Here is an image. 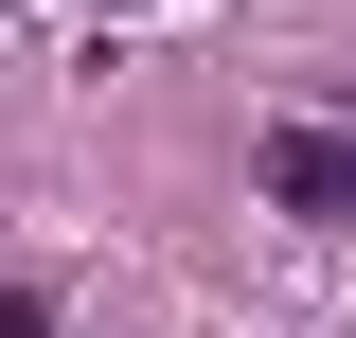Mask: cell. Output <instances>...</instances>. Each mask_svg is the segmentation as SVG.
I'll list each match as a JSON object with an SVG mask.
<instances>
[{"instance_id": "obj_2", "label": "cell", "mask_w": 356, "mask_h": 338, "mask_svg": "<svg viewBox=\"0 0 356 338\" xmlns=\"http://www.w3.org/2000/svg\"><path fill=\"white\" fill-rule=\"evenodd\" d=\"M0 338H54V303H36V285H0Z\"/></svg>"}, {"instance_id": "obj_3", "label": "cell", "mask_w": 356, "mask_h": 338, "mask_svg": "<svg viewBox=\"0 0 356 338\" xmlns=\"http://www.w3.org/2000/svg\"><path fill=\"white\" fill-rule=\"evenodd\" d=\"M89 18H161V0H89Z\"/></svg>"}, {"instance_id": "obj_1", "label": "cell", "mask_w": 356, "mask_h": 338, "mask_svg": "<svg viewBox=\"0 0 356 338\" xmlns=\"http://www.w3.org/2000/svg\"><path fill=\"white\" fill-rule=\"evenodd\" d=\"M267 214H303V232H339V214H356V125H267Z\"/></svg>"}]
</instances>
